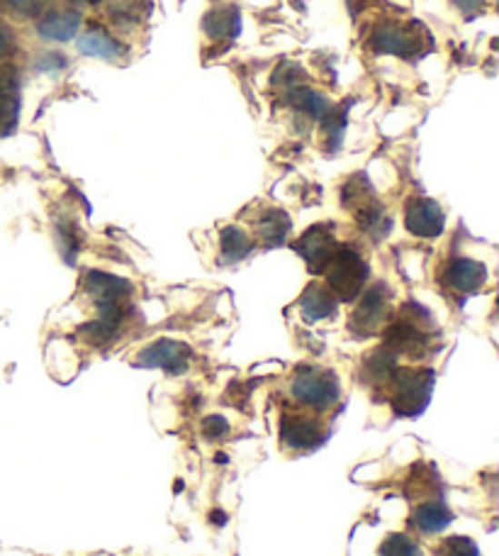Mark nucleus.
<instances>
[{"mask_svg": "<svg viewBox=\"0 0 499 556\" xmlns=\"http://www.w3.org/2000/svg\"><path fill=\"white\" fill-rule=\"evenodd\" d=\"M365 278H368V264L364 257L346 247V249H336V254L326 267V281L329 290L341 300H354L358 293L364 290Z\"/></svg>", "mask_w": 499, "mask_h": 556, "instance_id": "1", "label": "nucleus"}, {"mask_svg": "<svg viewBox=\"0 0 499 556\" xmlns=\"http://www.w3.org/2000/svg\"><path fill=\"white\" fill-rule=\"evenodd\" d=\"M293 398L297 403L307 405V408H317V410H326L332 408L341 396L339 381L336 376L314 366L300 369L297 376L293 379Z\"/></svg>", "mask_w": 499, "mask_h": 556, "instance_id": "2", "label": "nucleus"}, {"mask_svg": "<svg viewBox=\"0 0 499 556\" xmlns=\"http://www.w3.org/2000/svg\"><path fill=\"white\" fill-rule=\"evenodd\" d=\"M397 383H394V412L404 415V418H414L426 408L429 398H432L434 389V374L432 371H397L394 374Z\"/></svg>", "mask_w": 499, "mask_h": 556, "instance_id": "3", "label": "nucleus"}, {"mask_svg": "<svg viewBox=\"0 0 499 556\" xmlns=\"http://www.w3.org/2000/svg\"><path fill=\"white\" fill-rule=\"evenodd\" d=\"M375 52L394 54V56H416L422 52V35L412 27L397 23H383L375 27L371 37Z\"/></svg>", "mask_w": 499, "mask_h": 556, "instance_id": "4", "label": "nucleus"}, {"mask_svg": "<svg viewBox=\"0 0 499 556\" xmlns=\"http://www.w3.org/2000/svg\"><path fill=\"white\" fill-rule=\"evenodd\" d=\"M387 318V288L383 283L373 286L364 293L361 303L355 308L354 318H351V329L355 335H373L378 332L380 325L385 322Z\"/></svg>", "mask_w": 499, "mask_h": 556, "instance_id": "5", "label": "nucleus"}, {"mask_svg": "<svg viewBox=\"0 0 499 556\" xmlns=\"http://www.w3.org/2000/svg\"><path fill=\"white\" fill-rule=\"evenodd\" d=\"M190 349L185 344L174 342V339H159L152 347H146L139 357L136 366H149V369H166L171 374H178L183 369H188Z\"/></svg>", "mask_w": 499, "mask_h": 556, "instance_id": "6", "label": "nucleus"}, {"mask_svg": "<svg viewBox=\"0 0 499 556\" xmlns=\"http://www.w3.org/2000/svg\"><path fill=\"white\" fill-rule=\"evenodd\" d=\"M404 222H407V229L412 235L439 237L446 227V215H444V207L436 200L416 198L409 203Z\"/></svg>", "mask_w": 499, "mask_h": 556, "instance_id": "7", "label": "nucleus"}, {"mask_svg": "<svg viewBox=\"0 0 499 556\" xmlns=\"http://www.w3.org/2000/svg\"><path fill=\"white\" fill-rule=\"evenodd\" d=\"M295 249L297 254L307 261V267H310L314 274H319V271H324V268L329 267V261H332V257L336 254V242H334L329 229L312 227L297 239Z\"/></svg>", "mask_w": 499, "mask_h": 556, "instance_id": "8", "label": "nucleus"}, {"mask_svg": "<svg viewBox=\"0 0 499 556\" xmlns=\"http://www.w3.org/2000/svg\"><path fill=\"white\" fill-rule=\"evenodd\" d=\"M280 437H283V444L290 451H310L322 444L324 432H322V425L317 420L303 418V415H288V418H283Z\"/></svg>", "mask_w": 499, "mask_h": 556, "instance_id": "9", "label": "nucleus"}, {"mask_svg": "<svg viewBox=\"0 0 499 556\" xmlns=\"http://www.w3.org/2000/svg\"><path fill=\"white\" fill-rule=\"evenodd\" d=\"M20 113V74L15 66L0 64V137L15 130Z\"/></svg>", "mask_w": 499, "mask_h": 556, "instance_id": "10", "label": "nucleus"}, {"mask_svg": "<svg viewBox=\"0 0 499 556\" xmlns=\"http://www.w3.org/2000/svg\"><path fill=\"white\" fill-rule=\"evenodd\" d=\"M444 281H446L448 288L458 290V293H475L487 281V268L480 261L454 259L446 267Z\"/></svg>", "mask_w": 499, "mask_h": 556, "instance_id": "11", "label": "nucleus"}, {"mask_svg": "<svg viewBox=\"0 0 499 556\" xmlns=\"http://www.w3.org/2000/svg\"><path fill=\"white\" fill-rule=\"evenodd\" d=\"M85 290L95 298L98 303H122V298H127L132 293V283L117 276L103 274V271H91L85 276Z\"/></svg>", "mask_w": 499, "mask_h": 556, "instance_id": "12", "label": "nucleus"}, {"mask_svg": "<svg viewBox=\"0 0 499 556\" xmlns=\"http://www.w3.org/2000/svg\"><path fill=\"white\" fill-rule=\"evenodd\" d=\"M81 17L78 13H49L37 25L39 37L46 42H68L78 35Z\"/></svg>", "mask_w": 499, "mask_h": 556, "instance_id": "13", "label": "nucleus"}, {"mask_svg": "<svg viewBox=\"0 0 499 556\" xmlns=\"http://www.w3.org/2000/svg\"><path fill=\"white\" fill-rule=\"evenodd\" d=\"M76 45L78 52L85 54V56H98V59H120L125 54V46L100 27H93L85 35H81Z\"/></svg>", "mask_w": 499, "mask_h": 556, "instance_id": "14", "label": "nucleus"}, {"mask_svg": "<svg viewBox=\"0 0 499 556\" xmlns=\"http://www.w3.org/2000/svg\"><path fill=\"white\" fill-rule=\"evenodd\" d=\"M300 310H303L307 320H324V318H332L334 310H336V298L324 286L312 283L310 288L303 293V298H300Z\"/></svg>", "mask_w": 499, "mask_h": 556, "instance_id": "15", "label": "nucleus"}, {"mask_svg": "<svg viewBox=\"0 0 499 556\" xmlns=\"http://www.w3.org/2000/svg\"><path fill=\"white\" fill-rule=\"evenodd\" d=\"M256 229H258V237H261L268 247H278V244L285 242V237H288L290 232L288 213L275 210V207L265 210V213L258 217Z\"/></svg>", "mask_w": 499, "mask_h": 556, "instance_id": "16", "label": "nucleus"}, {"mask_svg": "<svg viewBox=\"0 0 499 556\" xmlns=\"http://www.w3.org/2000/svg\"><path fill=\"white\" fill-rule=\"evenodd\" d=\"M205 32L212 39H227L239 35V13L235 8H215L205 15Z\"/></svg>", "mask_w": 499, "mask_h": 556, "instance_id": "17", "label": "nucleus"}, {"mask_svg": "<svg viewBox=\"0 0 499 556\" xmlns=\"http://www.w3.org/2000/svg\"><path fill=\"white\" fill-rule=\"evenodd\" d=\"M222 259L227 261V264H236V261L246 259L251 254V249H254V244H251V237L244 232L242 227H227L222 229Z\"/></svg>", "mask_w": 499, "mask_h": 556, "instance_id": "18", "label": "nucleus"}, {"mask_svg": "<svg viewBox=\"0 0 499 556\" xmlns=\"http://www.w3.org/2000/svg\"><path fill=\"white\" fill-rule=\"evenodd\" d=\"M448 522H451V512H448L446 505L436 503V500L424 503L422 508L416 511V527L426 534L444 532L448 527Z\"/></svg>", "mask_w": 499, "mask_h": 556, "instance_id": "19", "label": "nucleus"}, {"mask_svg": "<svg viewBox=\"0 0 499 556\" xmlns=\"http://www.w3.org/2000/svg\"><path fill=\"white\" fill-rule=\"evenodd\" d=\"M290 103L300 110V113H307L310 117H324L326 110H329V103L322 93L310 91V88H293L288 93Z\"/></svg>", "mask_w": 499, "mask_h": 556, "instance_id": "20", "label": "nucleus"}, {"mask_svg": "<svg viewBox=\"0 0 499 556\" xmlns=\"http://www.w3.org/2000/svg\"><path fill=\"white\" fill-rule=\"evenodd\" d=\"M393 374H394V354L387 349V347H383V349H378L375 354H371L368 361H365V376H368L373 383L387 381Z\"/></svg>", "mask_w": 499, "mask_h": 556, "instance_id": "21", "label": "nucleus"}, {"mask_svg": "<svg viewBox=\"0 0 499 556\" xmlns=\"http://www.w3.org/2000/svg\"><path fill=\"white\" fill-rule=\"evenodd\" d=\"M358 222H361V227H364L365 232H371V235L375 237H383L387 232V227H390V222H387L385 217V210L380 206H375V203L361 207Z\"/></svg>", "mask_w": 499, "mask_h": 556, "instance_id": "22", "label": "nucleus"}, {"mask_svg": "<svg viewBox=\"0 0 499 556\" xmlns=\"http://www.w3.org/2000/svg\"><path fill=\"white\" fill-rule=\"evenodd\" d=\"M380 556H424V554L422 549L416 547L407 534H393V537H387V540L383 541Z\"/></svg>", "mask_w": 499, "mask_h": 556, "instance_id": "23", "label": "nucleus"}, {"mask_svg": "<svg viewBox=\"0 0 499 556\" xmlns=\"http://www.w3.org/2000/svg\"><path fill=\"white\" fill-rule=\"evenodd\" d=\"M13 13L23 17H37L49 5V0H5Z\"/></svg>", "mask_w": 499, "mask_h": 556, "instance_id": "24", "label": "nucleus"}, {"mask_svg": "<svg viewBox=\"0 0 499 556\" xmlns=\"http://www.w3.org/2000/svg\"><path fill=\"white\" fill-rule=\"evenodd\" d=\"M66 66V59H64V54H56V52H49V54H42L37 59V64H35V69L42 71V74H49V71H59Z\"/></svg>", "mask_w": 499, "mask_h": 556, "instance_id": "25", "label": "nucleus"}, {"mask_svg": "<svg viewBox=\"0 0 499 556\" xmlns=\"http://www.w3.org/2000/svg\"><path fill=\"white\" fill-rule=\"evenodd\" d=\"M446 547H448V556H480L477 554L475 544L468 540H461V537H455V540L448 541Z\"/></svg>", "mask_w": 499, "mask_h": 556, "instance_id": "26", "label": "nucleus"}, {"mask_svg": "<svg viewBox=\"0 0 499 556\" xmlns=\"http://www.w3.org/2000/svg\"><path fill=\"white\" fill-rule=\"evenodd\" d=\"M227 422L222 418H207V422H205V435L212 437V440H217V437L227 435Z\"/></svg>", "mask_w": 499, "mask_h": 556, "instance_id": "27", "label": "nucleus"}, {"mask_svg": "<svg viewBox=\"0 0 499 556\" xmlns=\"http://www.w3.org/2000/svg\"><path fill=\"white\" fill-rule=\"evenodd\" d=\"M10 49H13V37H10V32L5 30V25L0 23V59L8 54Z\"/></svg>", "mask_w": 499, "mask_h": 556, "instance_id": "28", "label": "nucleus"}, {"mask_svg": "<svg viewBox=\"0 0 499 556\" xmlns=\"http://www.w3.org/2000/svg\"><path fill=\"white\" fill-rule=\"evenodd\" d=\"M480 3H483V0H458V5H461L465 13H473V10L480 8Z\"/></svg>", "mask_w": 499, "mask_h": 556, "instance_id": "29", "label": "nucleus"}, {"mask_svg": "<svg viewBox=\"0 0 499 556\" xmlns=\"http://www.w3.org/2000/svg\"><path fill=\"white\" fill-rule=\"evenodd\" d=\"M81 3H100V0H81Z\"/></svg>", "mask_w": 499, "mask_h": 556, "instance_id": "30", "label": "nucleus"}]
</instances>
